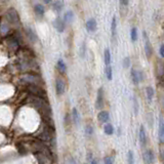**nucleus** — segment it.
I'll return each instance as SVG.
<instances>
[{
    "instance_id": "obj_14",
    "label": "nucleus",
    "mask_w": 164,
    "mask_h": 164,
    "mask_svg": "<svg viewBox=\"0 0 164 164\" xmlns=\"http://www.w3.org/2000/svg\"><path fill=\"white\" fill-rule=\"evenodd\" d=\"M138 138H140V142L142 145H145L146 142H147V136H146V130L145 127L143 125H141L140 127V132H138Z\"/></svg>"
},
{
    "instance_id": "obj_8",
    "label": "nucleus",
    "mask_w": 164,
    "mask_h": 164,
    "mask_svg": "<svg viewBox=\"0 0 164 164\" xmlns=\"http://www.w3.org/2000/svg\"><path fill=\"white\" fill-rule=\"evenodd\" d=\"M97 21L94 20V19H92V17L86 22V30H87V32H89V33L96 32L97 31Z\"/></svg>"
},
{
    "instance_id": "obj_2",
    "label": "nucleus",
    "mask_w": 164,
    "mask_h": 164,
    "mask_svg": "<svg viewBox=\"0 0 164 164\" xmlns=\"http://www.w3.org/2000/svg\"><path fill=\"white\" fill-rule=\"evenodd\" d=\"M28 89H29V92L32 93V96L39 97H42V98H46V93H45L44 90H43V88L41 86L36 85V84H29Z\"/></svg>"
},
{
    "instance_id": "obj_22",
    "label": "nucleus",
    "mask_w": 164,
    "mask_h": 164,
    "mask_svg": "<svg viewBox=\"0 0 164 164\" xmlns=\"http://www.w3.org/2000/svg\"><path fill=\"white\" fill-rule=\"evenodd\" d=\"M104 131H105L106 134L111 136V134H113V132H114V127H113V125L110 124V123H107L104 127Z\"/></svg>"
},
{
    "instance_id": "obj_13",
    "label": "nucleus",
    "mask_w": 164,
    "mask_h": 164,
    "mask_svg": "<svg viewBox=\"0 0 164 164\" xmlns=\"http://www.w3.org/2000/svg\"><path fill=\"white\" fill-rule=\"evenodd\" d=\"M109 118H110V116H109V113L107 111H102V112L98 113V115H97V120L101 123L108 122Z\"/></svg>"
},
{
    "instance_id": "obj_3",
    "label": "nucleus",
    "mask_w": 164,
    "mask_h": 164,
    "mask_svg": "<svg viewBox=\"0 0 164 164\" xmlns=\"http://www.w3.org/2000/svg\"><path fill=\"white\" fill-rule=\"evenodd\" d=\"M130 75H131V80H132L133 84H136V85H137L138 83L143 80V73H142L141 71H137V70L132 69Z\"/></svg>"
},
{
    "instance_id": "obj_34",
    "label": "nucleus",
    "mask_w": 164,
    "mask_h": 164,
    "mask_svg": "<svg viewBox=\"0 0 164 164\" xmlns=\"http://www.w3.org/2000/svg\"><path fill=\"white\" fill-rule=\"evenodd\" d=\"M120 3H121V5H123V6H126V5H128L129 0H120Z\"/></svg>"
},
{
    "instance_id": "obj_9",
    "label": "nucleus",
    "mask_w": 164,
    "mask_h": 164,
    "mask_svg": "<svg viewBox=\"0 0 164 164\" xmlns=\"http://www.w3.org/2000/svg\"><path fill=\"white\" fill-rule=\"evenodd\" d=\"M104 105V90L103 88L98 89L97 92V102H96V108L97 109H101Z\"/></svg>"
},
{
    "instance_id": "obj_31",
    "label": "nucleus",
    "mask_w": 164,
    "mask_h": 164,
    "mask_svg": "<svg viewBox=\"0 0 164 164\" xmlns=\"http://www.w3.org/2000/svg\"><path fill=\"white\" fill-rule=\"evenodd\" d=\"M105 164H114V157H113V156H108V157H106Z\"/></svg>"
},
{
    "instance_id": "obj_29",
    "label": "nucleus",
    "mask_w": 164,
    "mask_h": 164,
    "mask_svg": "<svg viewBox=\"0 0 164 164\" xmlns=\"http://www.w3.org/2000/svg\"><path fill=\"white\" fill-rule=\"evenodd\" d=\"M63 8V2L62 1H57L54 3V9L57 10V12H60V10Z\"/></svg>"
},
{
    "instance_id": "obj_25",
    "label": "nucleus",
    "mask_w": 164,
    "mask_h": 164,
    "mask_svg": "<svg viewBox=\"0 0 164 164\" xmlns=\"http://www.w3.org/2000/svg\"><path fill=\"white\" fill-rule=\"evenodd\" d=\"M111 32H112V36L115 37L116 35V17H114L112 20V24H111Z\"/></svg>"
},
{
    "instance_id": "obj_37",
    "label": "nucleus",
    "mask_w": 164,
    "mask_h": 164,
    "mask_svg": "<svg viewBox=\"0 0 164 164\" xmlns=\"http://www.w3.org/2000/svg\"><path fill=\"white\" fill-rule=\"evenodd\" d=\"M163 158H164V151H163Z\"/></svg>"
},
{
    "instance_id": "obj_5",
    "label": "nucleus",
    "mask_w": 164,
    "mask_h": 164,
    "mask_svg": "<svg viewBox=\"0 0 164 164\" xmlns=\"http://www.w3.org/2000/svg\"><path fill=\"white\" fill-rule=\"evenodd\" d=\"M144 37H145V52H146V56H147V57L149 59V57H151L152 52H153L152 44H151L150 40H149L147 33L146 32H144Z\"/></svg>"
},
{
    "instance_id": "obj_12",
    "label": "nucleus",
    "mask_w": 164,
    "mask_h": 164,
    "mask_svg": "<svg viewBox=\"0 0 164 164\" xmlns=\"http://www.w3.org/2000/svg\"><path fill=\"white\" fill-rule=\"evenodd\" d=\"M53 26L59 32H63L65 30V21H63L61 17H57L53 22Z\"/></svg>"
},
{
    "instance_id": "obj_21",
    "label": "nucleus",
    "mask_w": 164,
    "mask_h": 164,
    "mask_svg": "<svg viewBox=\"0 0 164 164\" xmlns=\"http://www.w3.org/2000/svg\"><path fill=\"white\" fill-rule=\"evenodd\" d=\"M57 69H59V71L61 73H65L66 70H67V66H66V64L64 63L63 60H59V61H57Z\"/></svg>"
},
{
    "instance_id": "obj_35",
    "label": "nucleus",
    "mask_w": 164,
    "mask_h": 164,
    "mask_svg": "<svg viewBox=\"0 0 164 164\" xmlns=\"http://www.w3.org/2000/svg\"><path fill=\"white\" fill-rule=\"evenodd\" d=\"M43 1H44V2L46 3V4H48V3L52 2V0H43Z\"/></svg>"
},
{
    "instance_id": "obj_1",
    "label": "nucleus",
    "mask_w": 164,
    "mask_h": 164,
    "mask_svg": "<svg viewBox=\"0 0 164 164\" xmlns=\"http://www.w3.org/2000/svg\"><path fill=\"white\" fill-rule=\"evenodd\" d=\"M6 19L8 21L9 24L13 25V26H19L20 25V17H19V12H17V9L14 8H9L6 12Z\"/></svg>"
},
{
    "instance_id": "obj_17",
    "label": "nucleus",
    "mask_w": 164,
    "mask_h": 164,
    "mask_svg": "<svg viewBox=\"0 0 164 164\" xmlns=\"http://www.w3.org/2000/svg\"><path fill=\"white\" fill-rule=\"evenodd\" d=\"M72 118H73V122H74L76 125H79V123H80V115H79V113H78L77 109H76V108L73 109V111H72Z\"/></svg>"
},
{
    "instance_id": "obj_36",
    "label": "nucleus",
    "mask_w": 164,
    "mask_h": 164,
    "mask_svg": "<svg viewBox=\"0 0 164 164\" xmlns=\"http://www.w3.org/2000/svg\"><path fill=\"white\" fill-rule=\"evenodd\" d=\"M90 164H97V161H96V160H92V163H90Z\"/></svg>"
},
{
    "instance_id": "obj_10",
    "label": "nucleus",
    "mask_w": 164,
    "mask_h": 164,
    "mask_svg": "<svg viewBox=\"0 0 164 164\" xmlns=\"http://www.w3.org/2000/svg\"><path fill=\"white\" fill-rule=\"evenodd\" d=\"M144 160L147 164H153L155 161V156L152 150H147L144 153Z\"/></svg>"
},
{
    "instance_id": "obj_15",
    "label": "nucleus",
    "mask_w": 164,
    "mask_h": 164,
    "mask_svg": "<svg viewBox=\"0 0 164 164\" xmlns=\"http://www.w3.org/2000/svg\"><path fill=\"white\" fill-rule=\"evenodd\" d=\"M159 140L161 143H164V121L162 118L159 120Z\"/></svg>"
},
{
    "instance_id": "obj_16",
    "label": "nucleus",
    "mask_w": 164,
    "mask_h": 164,
    "mask_svg": "<svg viewBox=\"0 0 164 164\" xmlns=\"http://www.w3.org/2000/svg\"><path fill=\"white\" fill-rule=\"evenodd\" d=\"M64 21L66 22V23L71 24L72 22L74 21V12H73L72 10H68L64 16Z\"/></svg>"
},
{
    "instance_id": "obj_4",
    "label": "nucleus",
    "mask_w": 164,
    "mask_h": 164,
    "mask_svg": "<svg viewBox=\"0 0 164 164\" xmlns=\"http://www.w3.org/2000/svg\"><path fill=\"white\" fill-rule=\"evenodd\" d=\"M66 89V84L64 82V80L62 78H57L56 80V92L57 96H62L65 92Z\"/></svg>"
},
{
    "instance_id": "obj_7",
    "label": "nucleus",
    "mask_w": 164,
    "mask_h": 164,
    "mask_svg": "<svg viewBox=\"0 0 164 164\" xmlns=\"http://www.w3.org/2000/svg\"><path fill=\"white\" fill-rule=\"evenodd\" d=\"M9 32V23L8 21L0 20V34L2 36H5Z\"/></svg>"
},
{
    "instance_id": "obj_30",
    "label": "nucleus",
    "mask_w": 164,
    "mask_h": 164,
    "mask_svg": "<svg viewBox=\"0 0 164 164\" xmlns=\"http://www.w3.org/2000/svg\"><path fill=\"white\" fill-rule=\"evenodd\" d=\"M130 66V59L128 57H126L124 60H123V68L127 69Z\"/></svg>"
},
{
    "instance_id": "obj_11",
    "label": "nucleus",
    "mask_w": 164,
    "mask_h": 164,
    "mask_svg": "<svg viewBox=\"0 0 164 164\" xmlns=\"http://www.w3.org/2000/svg\"><path fill=\"white\" fill-rule=\"evenodd\" d=\"M156 73H157V76L158 77H162L164 75V62L161 60H158L156 62Z\"/></svg>"
},
{
    "instance_id": "obj_27",
    "label": "nucleus",
    "mask_w": 164,
    "mask_h": 164,
    "mask_svg": "<svg viewBox=\"0 0 164 164\" xmlns=\"http://www.w3.org/2000/svg\"><path fill=\"white\" fill-rule=\"evenodd\" d=\"M127 160H128V164H134V158H133V152L132 151H128Z\"/></svg>"
},
{
    "instance_id": "obj_6",
    "label": "nucleus",
    "mask_w": 164,
    "mask_h": 164,
    "mask_svg": "<svg viewBox=\"0 0 164 164\" xmlns=\"http://www.w3.org/2000/svg\"><path fill=\"white\" fill-rule=\"evenodd\" d=\"M24 81L28 82L29 84H36V85H39L40 83V78H38L37 76L35 75H31V74H28V75H25L24 77Z\"/></svg>"
},
{
    "instance_id": "obj_33",
    "label": "nucleus",
    "mask_w": 164,
    "mask_h": 164,
    "mask_svg": "<svg viewBox=\"0 0 164 164\" xmlns=\"http://www.w3.org/2000/svg\"><path fill=\"white\" fill-rule=\"evenodd\" d=\"M159 52H160V56H161V57H163V59H164V44H162L161 46H160Z\"/></svg>"
},
{
    "instance_id": "obj_19",
    "label": "nucleus",
    "mask_w": 164,
    "mask_h": 164,
    "mask_svg": "<svg viewBox=\"0 0 164 164\" xmlns=\"http://www.w3.org/2000/svg\"><path fill=\"white\" fill-rule=\"evenodd\" d=\"M104 59H105V64L106 66L110 65L111 63V52L109 48H106L104 52Z\"/></svg>"
},
{
    "instance_id": "obj_18",
    "label": "nucleus",
    "mask_w": 164,
    "mask_h": 164,
    "mask_svg": "<svg viewBox=\"0 0 164 164\" xmlns=\"http://www.w3.org/2000/svg\"><path fill=\"white\" fill-rule=\"evenodd\" d=\"M34 12H35L36 14H37V16L42 17L43 14H44V12H45L44 6L41 5V4H36V5L34 6Z\"/></svg>"
},
{
    "instance_id": "obj_24",
    "label": "nucleus",
    "mask_w": 164,
    "mask_h": 164,
    "mask_svg": "<svg viewBox=\"0 0 164 164\" xmlns=\"http://www.w3.org/2000/svg\"><path fill=\"white\" fill-rule=\"evenodd\" d=\"M130 38H131V41L132 42H136L137 40V28H132L130 31Z\"/></svg>"
},
{
    "instance_id": "obj_20",
    "label": "nucleus",
    "mask_w": 164,
    "mask_h": 164,
    "mask_svg": "<svg viewBox=\"0 0 164 164\" xmlns=\"http://www.w3.org/2000/svg\"><path fill=\"white\" fill-rule=\"evenodd\" d=\"M146 94H147L148 101H149V102H152L153 97H154V89H153V87L148 86L147 88H146Z\"/></svg>"
},
{
    "instance_id": "obj_23",
    "label": "nucleus",
    "mask_w": 164,
    "mask_h": 164,
    "mask_svg": "<svg viewBox=\"0 0 164 164\" xmlns=\"http://www.w3.org/2000/svg\"><path fill=\"white\" fill-rule=\"evenodd\" d=\"M106 76H107L108 80L113 79V72H112V67L110 65L106 66Z\"/></svg>"
},
{
    "instance_id": "obj_26",
    "label": "nucleus",
    "mask_w": 164,
    "mask_h": 164,
    "mask_svg": "<svg viewBox=\"0 0 164 164\" xmlns=\"http://www.w3.org/2000/svg\"><path fill=\"white\" fill-rule=\"evenodd\" d=\"M27 34H28V37L30 38V40H32V41H36V40H37V37H36V35L33 33L31 29H27Z\"/></svg>"
},
{
    "instance_id": "obj_32",
    "label": "nucleus",
    "mask_w": 164,
    "mask_h": 164,
    "mask_svg": "<svg viewBox=\"0 0 164 164\" xmlns=\"http://www.w3.org/2000/svg\"><path fill=\"white\" fill-rule=\"evenodd\" d=\"M85 130H86V133L87 134H92V132H93V128H92V126H90V125H87L86 126V128H85Z\"/></svg>"
},
{
    "instance_id": "obj_28",
    "label": "nucleus",
    "mask_w": 164,
    "mask_h": 164,
    "mask_svg": "<svg viewBox=\"0 0 164 164\" xmlns=\"http://www.w3.org/2000/svg\"><path fill=\"white\" fill-rule=\"evenodd\" d=\"M133 111H134V115H137L138 113V103L137 97H133Z\"/></svg>"
}]
</instances>
